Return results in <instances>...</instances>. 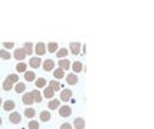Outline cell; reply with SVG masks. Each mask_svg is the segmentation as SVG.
Returning a JSON list of instances; mask_svg holds the SVG:
<instances>
[{
    "mask_svg": "<svg viewBox=\"0 0 154 129\" xmlns=\"http://www.w3.org/2000/svg\"><path fill=\"white\" fill-rule=\"evenodd\" d=\"M53 93H55V92H53V90H52L49 86H46V88H45V90H43V95H42V96H45V98L51 99V98L53 96Z\"/></svg>",
    "mask_w": 154,
    "mask_h": 129,
    "instance_id": "cell-23",
    "label": "cell"
},
{
    "mask_svg": "<svg viewBox=\"0 0 154 129\" xmlns=\"http://www.w3.org/2000/svg\"><path fill=\"white\" fill-rule=\"evenodd\" d=\"M71 68H72V70H74L75 73H78V72H82V69H84V65H82L81 62H75L74 65H71Z\"/></svg>",
    "mask_w": 154,
    "mask_h": 129,
    "instance_id": "cell-16",
    "label": "cell"
},
{
    "mask_svg": "<svg viewBox=\"0 0 154 129\" xmlns=\"http://www.w3.org/2000/svg\"><path fill=\"white\" fill-rule=\"evenodd\" d=\"M35 85H36L38 89H41V88H46V80H45L43 78H39V79L35 80Z\"/></svg>",
    "mask_w": 154,
    "mask_h": 129,
    "instance_id": "cell-21",
    "label": "cell"
},
{
    "mask_svg": "<svg viewBox=\"0 0 154 129\" xmlns=\"http://www.w3.org/2000/svg\"><path fill=\"white\" fill-rule=\"evenodd\" d=\"M59 115L62 116V118H69L71 116V113H72V108L71 106H59Z\"/></svg>",
    "mask_w": 154,
    "mask_h": 129,
    "instance_id": "cell-1",
    "label": "cell"
},
{
    "mask_svg": "<svg viewBox=\"0 0 154 129\" xmlns=\"http://www.w3.org/2000/svg\"><path fill=\"white\" fill-rule=\"evenodd\" d=\"M41 63H42V60L39 59V56H38V57H32V59L29 60V66L33 68V69H38V68L41 66Z\"/></svg>",
    "mask_w": 154,
    "mask_h": 129,
    "instance_id": "cell-8",
    "label": "cell"
},
{
    "mask_svg": "<svg viewBox=\"0 0 154 129\" xmlns=\"http://www.w3.org/2000/svg\"><path fill=\"white\" fill-rule=\"evenodd\" d=\"M22 100H23V103H25V105H28V106L33 103V98H32V95H30V93H26V95H23Z\"/></svg>",
    "mask_w": 154,
    "mask_h": 129,
    "instance_id": "cell-17",
    "label": "cell"
},
{
    "mask_svg": "<svg viewBox=\"0 0 154 129\" xmlns=\"http://www.w3.org/2000/svg\"><path fill=\"white\" fill-rule=\"evenodd\" d=\"M29 129H39V122L30 120V122H29Z\"/></svg>",
    "mask_w": 154,
    "mask_h": 129,
    "instance_id": "cell-32",
    "label": "cell"
},
{
    "mask_svg": "<svg viewBox=\"0 0 154 129\" xmlns=\"http://www.w3.org/2000/svg\"><path fill=\"white\" fill-rule=\"evenodd\" d=\"M15 59L16 60H25V57H26V52H25V49H15Z\"/></svg>",
    "mask_w": 154,
    "mask_h": 129,
    "instance_id": "cell-4",
    "label": "cell"
},
{
    "mask_svg": "<svg viewBox=\"0 0 154 129\" xmlns=\"http://www.w3.org/2000/svg\"><path fill=\"white\" fill-rule=\"evenodd\" d=\"M58 65H59V68H61V69H63V70H68V69L71 68V62H69V60H66V59L59 60V62H58Z\"/></svg>",
    "mask_w": 154,
    "mask_h": 129,
    "instance_id": "cell-14",
    "label": "cell"
},
{
    "mask_svg": "<svg viewBox=\"0 0 154 129\" xmlns=\"http://www.w3.org/2000/svg\"><path fill=\"white\" fill-rule=\"evenodd\" d=\"M15 106H16V105H15V102H13V100H6L3 108H5V110H13V109H15Z\"/></svg>",
    "mask_w": 154,
    "mask_h": 129,
    "instance_id": "cell-24",
    "label": "cell"
},
{
    "mask_svg": "<svg viewBox=\"0 0 154 129\" xmlns=\"http://www.w3.org/2000/svg\"><path fill=\"white\" fill-rule=\"evenodd\" d=\"M69 49H71V53L72 55H79L81 53V43H78V42H72L71 45H69Z\"/></svg>",
    "mask_w": 154,
    "mask_h": 129,
    "instance_id": "cell-3",
    "label": "cell"
},
{
    "mask_svg": "<svg viewBox=\"0 0 154 129\" xmlns=\"http://www.w3.org/2000/svg\"><path fill=\"white\" fill-rule=\"evenodd\" d=\"M52 72H53V78H55V79H62V78L65 76V70L61 69V68H58V69H55V70H52Z\"/></svg>",
    "mask_w": 154,
    "mask_h": 129,
    "instance_id": "cell-15",
    "label": "cell"
},
{
    "mask_svg": "<svg viewBox=\"0 0 154 129\" xmlns=\"http://www.w3.org/2000/svg\"><path fill=\"white\" fill-rule=\"evenodd\" d=\"M58 49H59V46H58L56 42H52V43H49V45L46 46V52H51V53L58 52Z\"/></svg>",
    "mask_w": 154,
    "mask_h": 129,
    "instance_id": "cell-13",
    "label": "cell"
},
{
    "mask_svg": "<svg viewBox=\"0 0 154 129\" xmlns=\"http://www.w3.org/2000/svg\"><path fill=\"white\" fill-rule=\"evenodd\" d=\"M16 70H18V72H26V70H28V66H26V63L20 62V63L16 66Z\"/></svg>",
    "mask_w": 154,
    "mask_h": 129,
    "instance_id": "cell-29",
    "label": "cell"
},
{
    "mask_svg": "<svg viewBox=\"0 0 154 129\" xmlns=\"http://www.w3.org/2000/svg\"><path fill=\"white\" fill-rule=\"evenodd\" d=\"M15 89H16L18 93H23L25 89H26V85H25V83H16V88H15Z\"/></svg>",
    "mask_w": 154,
    "mask_h": 129,
    "instance_id": "cell-27",
    "label": "cell"
},
{
    "mask_svg": "<svg viewBox=\"0 0 154 129\" xmlns=\"http://www.w3.org/2000/svg\"><path fill=\"white\" fill-rule=\"evenodd\" d=\"M0 57L5 59V60H9L12 56H10V53H9L7 50H0Z\"/></svg>",
    "mask_w": 154,
    "mask_h": 129,
    "instance_id": "cell-28",
    "label": "cell"
},
{
    "mask_svg": "<svg viewBox=\"0 0 154 129\" xmlns=\"http://www.w3.org/2000/svg\"><path fill=\"white\" fill-rule=\"evenodd\" d=\"M23 49H25V52H26V55H32V53H33V45H32L30 42H28V43H25V46H23Z\"/></svg>",
    "mask_w": 154,
    "mask_h": 129,
    "instance_id": "cell-22",
    "label": "cell"
},
{
    "mask_svg": "<svg viewBox=\"0 0 154 129\" xmlns=\"http://www.w3.org/2000/svg\"><path fill=\"white\" fill-rule=\"evenodd\" d=\"M66 83H68V85H76V83H78V76H76L75 73H69V75L66 76Z\"/></svg>",
    "mask_w": 154,
    "mask_h": 129,
    "instance_id": "cell-9",
    "label": "cell"
},
{
    "mask_svg": "<svg viewBox=\"0 0 154 129\" xmlns=\"http://www.w3.org/2000/svg\"><path fill=\"white\" fill-rule=\"evenodd\" d=\"M59 106H61V102H59L58 99H52V100H49V103H48V108H49L51 110L59 109Z\"/></svg>",
    "mask_w": 154,
    "mask_h": 129,
    "instance_id": "cell-12",
    "label": "cell"
},
{
    "mask_svg": "<svg viewBox=\"0 0 154 129\" xmlns=\"http://www.w3.org/2000/svg\"><path fill=\"white\" fill-rule=\"evenodd\" d=\"M25 79H26L28 82H35V80H36L35 72H25Z\"/></svg>",
    "mask_w": 154,
    "mask_h": 129,
    "instance_id": "cell-18",
    "label": "cell"
},
{
    "mask_svg": "<svg viewBox=\"0 0 154 129\" xmlns=\"http://www.w3.org/2000/svg\"><path fill=\"white\" fill-rule=\"evenodd\" d=\"M49 88H51L53 92H58V90H61V85H59V82H58V80H51V83H49Z\"/></svg>",
    "mask_w": 154,
    "mask_h": 129,
    "instance_id": "cell-19",
    "label": "cell"
},
{
    "mask_svg": "<svg viewBox=\"0 0 154 129\" xmlns=\"http://www.w3.org/2000/svg\"><path fill=\"white\" fill-rule=\"evenodd\" d=\"M0 125H2V118H0Z\"/></svg>",
    "mask_w": 154,
    "mask_h": 129,
    "instance_id": "cell-36",
    "label": "cell"
},
{
    "mask_svg": "<svg viewBox=\"0 0 154 129\" xmlns=\"http://www.w3.org/2000/svg\"><path fill=\"white\" fill-rule=\"evenodd\" d=\"M35 52H36V55H38V56L45 55V53H46V45H45V43H42V42H39V43L35 46Z\"/></svg>",
    "mask_w": 154,
    "mask_h": 129,
    "instance_id": "cell-2",
    "label": "cell"
},
{
    "mask_svg": "<svg viewBox=\"0 0 154 129\" xmlns=\"http://www.w3.org/2000/svg\"><path fill=\"white\" fill-rule=\"evenodd\" d=\"M71 98H72V92H71L69 89H63L62 93H61L62 102H68V100H71Z\"/></svg>",
    "mask_w": 154,
    "mask_h": 129,
    "instance_id": "cell-6",
    "label": "cell"
},
{
    "mask_svg": "<svg viewBox=\"0 0 154 129\" xmlns=\"http://www.w3.org/2000/svg\"><path fill=\"white\" fill-rule=\"evenodd\" d=\"M3 89H5V90H12V89H13V83H12L9 79H6L5 83H3Z\"/></svg>",
    "mask_w": 154,
    "mask_h": 129,
    "instance_id": "cell-26",
    "label": "cell"
},
{
    "mask_svg": "<svg viewBox=\"0 0 154 129\" xmlns=\"http://www.w3.org/2000/svg\"><path fill=\"white\" fill-rule=\"evenodd\" d=\"M61 129H72V125H69V123H63V125H61Z\"/></svg>",
    "mask_w": 154,
    "mask_h": 129,
    "instance_id": "cell-34",
    "label": "cell"
},
{
    "mask_svg": "<svg viewBox=\"0 0 154 129\" xmlns=\"http://www.w3.org/2000/svg\"><path fill=\"white\" fill-rule=\"evenodd\" d=\"M74 126H75V129H85V120L82 118H76L74 120Z\"/></svg>",
    "mask_w": 154,
    "mask_h": 129,
    "instance_id": "cell-11",
    "label": "cell"
},
{
    "mask_svg": "<svg viewBox=\"0 0 154 129\" xmlns=\"http://www.w3.org/2000/svg\"><path fill=\"white\" fill-rule=\"evenodd\" d=\"M30 95H32V98H33V102H36V103H41V102H42V99H43L42 93H41L38 89H35L33 92H30Z\"/></svg>",
    "mask_w": 154,
    "mask_h": 129,
    "instance_id": "cell-5",
    "label": "cell"
},
{
    "mask_svg": "<svg viewBox=\"0 0 154 129\" xmlns=\"http://www.w3.org/2000/svg\"><path fill=\"white\" fill-rule=\"evenodd\" d=\"M66 55H68V50H66V49H63V47H62V49H59V50L56 52V56H58V57H61V59H62V57H65Z\"/></svg>",
    "mask_w": 154,
    "mask_h": 129,
    "instance_id": "cell-31",
    "label": "cell"
},
{
    "mask_svg": "<svg viewBox=\"0 0 154 129\" xmlns=\"http://www.w3.org/2000/svg\"><path fill=\"white\" fill-rule=\"evenodd\" d=\"M51 118H52V115H51V112H48V110H43V112L41 113V120H42V122H48V120H51Z\"/></svg>",
    "mask_w": 154,
    "mask_h": 129,
    "instance_id": "cell-20",
    "label": "cell"
},
{
    "mask_svg": "<svg viewBox=\"0 0 154 129\" xmlns=\"http://www.w3.org/2000/svg\"><path fill=\"white\" fill-rule=\"evenodd\" d=\"M53 68H55V62H53V60L48 59V60H45V62H43V69H45L46 72H52V70H53Z\"/></svg>",
    "mask_w": 154,
    "mask_h": 129,
    "instance_id": "cell-7",
    "label": "cell"
},
{
    "mask_svg": "<svg viewBox=\"0 0 154 129\" xmlns=\"http://www.w3.org/2000/svg\"><path fill=\"white\" fill-rule=\"evenodd\" d=\"M7 79H9L12 83H19V76H18L16 73H12V75H9V76H7Z\"/></svg>",
    "mask_w": 154,
    "mask_h": 129,
    "instance_id": "cell-30",
    "label": "cell"
},
{
    "mask_svg": "<svg viewBox=\"0 0 154 129\" xmlns=\"http://www.w3.org/2000/svg\"><path fill=\"white\" fill-rule=\"evenodd\" d=\"M35 113H36V112H35V109H32V108H26V109H25V116H26V118H33Z\"/></svg>",
    "mask_w": 154,
    "mask_h": 129,
    "instance_id": "cell-25",
    "label": "cell"
},
{
    "mask_svg": "<svg viewBox=\"0 0 154 129\" xmlns=\"http://www.w3.org/2000/svg\"><path fill=\"white\" fill-rule=\"evenodd\" d=\"M9 118H10V122H12V123H20V120H22V116H20V113H18V112H12Z\"/></svg>",
    "mask_w": 154,
    "mask_h": 129,
    "instance_id": "cell-10",
    "label": "cell"
},
{
    "mask_svg": "<svg viewBox=\"0 0 154 129\" xmlns=\"http://www.w3.org/2000/svg\"><path fill=\"white\" fill-rule=\"evenodd\" d=\"M5 47H6V49H13V47H15V43H12V42H6V43H5Z\"/></svg>",
    "mask_w": 154,
    "mask_h": 129,
    "instance_id": "cell-33",
    "label": "cell"
},
{
    "mask_svg": "<svg viewBox=\"0 0 154 129\" xmlns=\"http://www.w3.org/2000/svg\"><path fill=\"white\" fill-rule=\"evenodd\" d=\"M0 108H2V98H0Z\"/></svg>",
    "mask_w": 154,
    "mask_h": 129,
    "instance_id": "cell-35",
    "label": "cell"
}]
</instances>
